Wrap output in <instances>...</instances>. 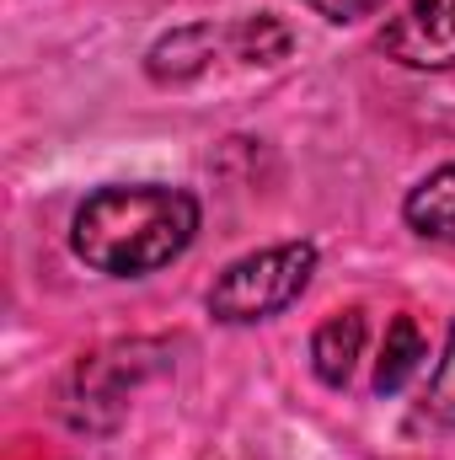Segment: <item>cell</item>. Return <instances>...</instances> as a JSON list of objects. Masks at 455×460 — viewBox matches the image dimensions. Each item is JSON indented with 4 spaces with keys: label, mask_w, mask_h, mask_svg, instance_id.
Here are the masks:
<instances>
[{
    "label": "cell",
    "mask_w": 455,
    "mask_h": 460,
    "mask_svg": "<svg viewBox=\"0 0 455 460\" xmlns=\"http://www.w3.org/2000/svg\"><path fill=\"white\" fill-rule=\"evenodd\" d=\"M215 49H220V32L215 27H183V32L161 38L145 65H150L156 81H188V75H199L215 59Z\"/></svg>",
    "instance_id": "8992f818"
},
{
    "label": "cell",
    "mask_w": 455,
    "mask_h": 460,
    "mask_svg": "<svg viewBox=\"0 0 455 460\" xmlns=\"http://www.w3.org/2000/svg\"><path fill=\"white\" fill-rule=\"evenodd\" d=\"M424 418H434L440 429H455V322L445 338V358L434 364V380L424 391Z\"/></svg>",
    "instance_id": "9c48e42d"
},
{
    "label": "cell",
    "mask_w": 455,
    "mask_h": 460,
    "mask_svg": "<svg viewBox=\"0 0 455 460\" xmlns=\"http://www.w3.org/2000/svg\"><path fill=\"white\" fill-rule=\"evenodd\" d=\"M380 54L407 70H455V0L402 5L380 32Z\"/></svg>",
    "instance_id": "3957f363"
},
{
    "label": "cell",
    "mask_w": 455,
    "mask_h": 460,
    "mask_svg": "<svg viewBox=\"0 0 455 460\" xmlns=\"http://www.w3.org/2000/svg\"><path fill=\"white\" fill-rule=\"evenodd\" d=\"M193 235H199V199L166 182L97 188L70 220L76 257L113 279H139L177 262L193 246Z\"/></svg>",
    "instance_id": "6da1fadb"
},
{
    "label": "cell",
    "mask_w": 455,
    "mask_h": 460,
    "mask_svg": "<svg viewBox=\"0 0 455 460\" xmlns=\"http://www.w3.org/2000/svg\"><path fill=\"white\" fill-rule=\"evenodd\" d=\"M402 215H407V226L418 230V235H429V241H451L455 246V161L451 166H440V172H429V177L407 193Z\"/></svg>",
    "instance_id": "5b68a950"
},
{
    "label": "cell",
    "mask_w": 455,
    "mask_h": 460,
    "mask_svg": "<svg viewBox=\"0 0 455 460\" xmlns=\"http://www.w3.org/2000/svg\"><path fill=\"white\" fill-rule=\"evenodd\" d=\"M311 273H317V246L311 241H279V246H263L252 257H236L210 284V316L226 322V327L268 322V316L290 311L306 295Z\"/></svg>",
    "instance_id": "7a4b0ae2"
},
{
    "label": "cell",
    "mask_w": 455,
    "mask_h": 460,
    "mask_svg": "<svg viewBox=\"0 0 455 460\" xmlns=\"http://www.w3.org/2000/svg\"><path fill=\"white\" fill-rule=\"evenodd\" d=\"M424 332H418V322L413 316H397L391 327H386V343H380V364H375V391L380 396H391V391H402L413 375H418V364H424Z\"/></svg>",
    "instance_id": "52a82bcc"
},
{
    "label": "cell",
    "mask_w": 455,
    "mask_h": 460,
    "mask_svg": "<svg viewBox=\"0 0 455 460\" xmlns=\"http://www.w3.org/2000/svg\"><path fill=\"white\" fill-rule=\"evenodd\" d=\"M230 43L241 49V59H252V65H273V59L290 49V32L263 11V16H246L241 27H230Z\"/></svg>",
    "instance_id": "ba28073f"
},
{
    "label": "cell",
    "mask_w": 455,
    "mask_h": 460,
    "mask_svg": "<svg viewBox=\"0 0 455 460\" xmlns=\"http://www.w3.org/2000/svg\"><path fill=\"white\" fill-rule=\"evenodd\" d=\"M317 16H327V22H359V16H370V11H380L386 0H306Z\"/></svg>",
    "instance_id": "30bf717a"
},
{
    "label": "cell",
    "mask_w": 455,
    "mask_h": 460,
    "mask_svg": "<svg viewBox=\"0 0 455 460\" xmlns=\"http://www.w3.org/2000/svg\"><path fill=\"white\" fill-rule=\"evenodd\" d=\"M359 353H364V311H338L311 338V369L322 385H348Z\"/></svg>",
    "instance_id": "277c9868"
}]
</instances>
